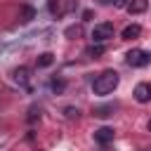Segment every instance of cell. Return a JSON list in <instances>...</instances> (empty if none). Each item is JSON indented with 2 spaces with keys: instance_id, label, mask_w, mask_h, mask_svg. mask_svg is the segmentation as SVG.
<instances>
[{
  "instance_id": "19",
  "label": "cell",
  "mask_w": 151,
  "mask_h": 151,
  "mask_svg": "<svg viewBox=\"0 0 151 151\" xmlns=\"http://www.w3.org/2000/svg\"><path fill=\"white\" fill-rule=\"evenodd\" d=\"M142 151H151V149H142Z\"/></svg>"
},
{
  "instance_id": "11",
  "label": "cell",
  "mask_w": 151,
  "mask_h": 151,
  "mask_svg": "<svg viewBox=\"0 0 151 151\" xmlns=\"http://www.w3.org/2000/svg\"><path fill=\"white\" fill-rule=\"evenodd\" d=\"M33 17H35V9L26 5V7L21 9V21H24V24H28V21H33Z\"/></svg>"
},
{
  "instance_id": "2",
  "label": "cell",
  "mask_w": 151,
  "mask_h": 151,
  "mask_svg": "<svg viewBox=\"0 0 151 151\" xmlns=\"http://www.w3.org/2000/svg\"><path fill=\"white\" fill-rule=\"evenodd\" d=\"M125 61H127V66H132V68H144V66L151 61V54H149L146 50L134 47V50H130V52L125 54Z\"/></svg>"
},
{
  "instance_id": "5",
  "label": "cell",
  "mask_w": 151,
  "mask_h": 151,
  "mask_svg": "<svg viewBox=\"0 0 151 151\" xmlns=\"http://www.w3.org/2000/svg\"><path fill=\"white\" fill-rule=\"evenodd\" d=\"M134 99H137L139 104L151 101V85H149V83H139V85L134 87Z\"/></svg>"
},
{
  "instance_id": "10",
  "label": "cell",
  "mask_w": 151,
  "mask_h": 151,
  "mask_svg": "<svg viewBox=\"0 0 151 151\" xmlns=\"http://www.w3.org/2000/svg\"><path fill=\"white\" fill-rule=\"evenodd\" d=\"M54 64V54L52 52H42L40 57H38V66L40 68H47V66H52Z\"/></svg>"
},
{
  "instance_id": "17",
  "label": "cell",
  "mask_w": 151,
  "mask_h": 151,
  "mask_svg": "<svg viewBox=\"0 0 151 151\" xmlns=\"http://www.w3.org/2000/svg\"><path fill=\"white\" fill-rule=\"evenodd\" d=\"M113 7H127V0H111Z\"/></svg>"
},
{
  "instance_id": "8",
  "label": "cell",
  "mask_w": 151,
  "mask_h": 151,
  "mask_svg": "<svg viewBox=\"0 0 151 151\" xmlns=\"http://www.w3.org/2000/svg\"><path fill=\"white\" fill-rule=\"evenodd\" d=\"M139 33H142V26H139V24H127V26L123 28V38H125V40L139 38Z\"/></svg>"
},
{
  "instance_id": "15",
  "label": "cell",
  "mask_w": 151,
  "mask_h": 151,
  "mask_svg": "<svg viewBox=\"0 0 151 151\" xmlns=\"http://www.w3.org/2000/svg\"><path fill=\"white\" fill-rule=\"evenodd\" d=\"M50 12H52V14H59V12H61L59 0H50Z\"/></svg>"
},
{
  "instance_id": "6",
  "label": "cell",
  "mask_w": 151,
  "mask_h": 151,
  "mask_svg": "<svg viewBox=\"0 0 151 151\" xmlns=\"http://www.w3.org/2000/svg\"><path fill=\"white\" fill-rule=\"evenodd\" d=\"M28 73H31V71H28L26 66H19V68L12 71V78H14V83H19V85L26 87V85H28Z\"/></svg>"
},
{
  "instance_id": "4",
  "label": "cell",
  "mask_w": 151,
  "mask_h": 151,
  "mask_svg": "<svg viewBox=\"0 0 151 151\" xmlns=\"http://www.w3.org/2000/svg\"><path fill=\"white\" fill-rule=\"evenodd\" d=\"M113 137H116V132H113V127H99V130H94V142L97 144H101V146H106L109 142H113Z\"/></svg>"
},
{
  "instance_id": "18",
  "label": "cell",
  "mask_w": 151,
  "mask_h": 151,
  "mask_svg": "<svg viewBox=\"0 0 151 151\" xmlns=\"http://www.w3.org/2000/svg\"><path fill=\"white\" fill-rule=\"evenodd\" d=\"M149 132H151V120H149Z\"/></svg>"
},
{
  "instance_id": "1",
  "label": "cell",
  "mask_w": 151,
  "mask_h": 151,
  "mask_svg": "<svg viewBox=\"0 0 151 151\" xmlns=\"http://www.w3.org/2000/svg\"><path fill=\"white\" fill-rule=\"evenodd\" d=\"M118 83H120V76H118L116 71H104V73H99V76L94 78L92 92L99 94V97H106V94H111V92L118 87Z\"/></svg>"
},
{
  "instance_id": "7",
  "label": "cell",
  "mask_w": 151,
  "mask_h": 151,
  "mask_svg": "<svg viewBox=\"0 0 151 151\" xmlns=\"http://www.w3.org/2000/svg\"><path fill=\"white\" fill-rule=\"evenodd\" d=\"M146 7H149V0H130L127 2L130 14H142V12H146Z\"/></svg>"
},
{
  "instance_id": "9",
  "label": "cell",
  "mask_w": 151,
  "mask_h": 151,
  "mask_svg": "<svg viewBox=\"0 0 151 151\" xmlns=\"http://www.w3.org/2000/svg\"><path fill=\"white\" fill-rule=\"evenodd\" d=\"M113 111H116V104H104V106H94V116L97 118H109V116H113Z\"/></svg>"
},
{
  "instance_id": "12",
  "label": "cell",
  "mask_w": 151,
  "mask_h": 151,
  "mask_svg": "<svg viewBox=\"0 0 151 151\" xmlns=\"http://www.w3.org/2000/svg\"><path fill=\"white\" fill-rule=\"evenodd\" d=\"M87 54H90V57H99V54H104V45H101V42H97V45L87 47Z\"/></svg>"
},
{
  "instance_id": "13",
  "label": "cell",
  "mask_w": 151,
  "mask_h": 151,
  "mask_svg": "<svg viewBox=\"0 0 151 151\" xmlns=\"http://www.w3.org/2000/svg\"><path fill=\"white\" fill-rule=\"evenodd\" d=\"M64 87H66V83H64L61 78H54V80H52V90H54V92H61Z\"/></svg>"
},
{
  "instance_id": "14",
  "label": "cell",
  "mask_w": 151,
  "mask_h": 151,
  "mask_svg": "<svg viewBox=\"0 0 151 151\" xmlns=\"http://www.w3.org/2000/svg\"><path fill=\"white\" fill-rule=\"evenodd\" d=\"M64 113H66V118H78V113H80V111H78L76 106H66V109H64Z\"/></svg>"
},
{
  "instance_id": "3",
  "label": "cell",
  "mask_w": 151,
  "mask_h": 151,
  "mask_svg": "<svg viewBox=\"0 0 151 151\" xmlns=\"http://www.w3.org/2000/svg\"><path fill=\"white\" fill-rule=\"evenodd\" d=\"M109 38H113V24L101 21V24H97V26L92 28V40H94V42H106Z\"/></svg>"
},
{
  "instance_id": "16",
  "label": "cell",
  "mask_w": 151,
  "mask_h": 151,
  "mask_svg": "<svg viewBox=\"0 0 151 151\" xmlns=\"http://www.w3.org/2000/svg\"><path fill=\"white\" fill-rule=\"evenodd\" d=\"M66 35H68V38H73V35H80V26H71V28H66Z\"/></svg>"
}]
</instances>
